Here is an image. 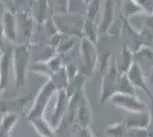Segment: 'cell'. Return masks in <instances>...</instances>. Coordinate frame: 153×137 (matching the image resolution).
Returning <instances> with one entry per match:
<instances>
[{
	"label": "cell",
	"instance_id": "ba28073f",
	"mask_svg": "<svg viewBox=\"0 0 153 137\" xmlns=\"http://www.w3.org/2000/svg\"><path fill=\"white\" fill-rule=\"evenodd\" d=\"M88 1H89V0H87V4H88Z\"/></svg>",
	"mask_w": 153,
	"mask_h": 137
},
{
	"label": "cell",
	"instance_id": "6da1fadb",
	"mask_svg": "<svg viewBox=\"0 0 153 137\" xmlns=\"http://www.w3.org/2000/svg\"><path fill=\"white\" fill-rule=\"evenodd\" d=\"M114 14V0H105L104 8H103V17H102V30H106L113 20Z\"/></svg>",
	"mask_w": 153,
	"mask_h": 137
},
{
	"label": "cell",
	"instance_id": "5b68a950",
	"mask_svg": "<svg viewBox=\"0 0 153 137\" xmlns=\"http://www.w3.org/2000/svg\"><path fill=\"white\" fill-rule=\"evenodd\" d=\"M101 4L102 0H89L87 4V14H88V19L94 20L96 16L100 13L101 9Z\"/></svg>",
	"mask_w": 153,
	"mask_h": 137
},
{
	"label": "cell",
	"instance_id": "8992f818",
	"mask_svg": "<svg viewBox=\"0 0 153 137\" xmlns=\"http://www.w3.org/2000/svg\"><path fill=\"white\" fill-rule=\"evenodd\" d=\"M140 8L137 6V4L135 2L134 0H127L123 5V13L126 14L127 16H133L135 14L140 13Z\"/></svg>",
	"mask_w": 153,
	"mask_h": 137
},
{
	"label": "cell",
	"instance_id": "52a82bcc",
	"mask_svg": "<svg viewBox=\"0 0 153 137\" xmlns=\"http://www.w3.org/2000/svg\"><path fill=\"white\" fill-rule=\"evenodd\" d=\"M143 13L147 15L153 14V0H134Z\"/></svg>",
	"mask_w": 153,
	"mask_h": 137
},
{
	"label": "cell",
	"instance_id": "277c9868",
	"mask_svg": "<svg viewBox=\"0 0 153 137\" xmlns=\"http://www.w3.org/2000/svg\"><path fill=\"white\" fill-rule=\"evenodd\" d=\"M69 1V13L79 14L87 10V0H68Z\"/></svg>",
	"mask_w": 153,
	"mask_h": 137
},
{
	"label": "cell",
	"instance_id": "7a4b0ae2",
	"mask_svg": "<svg viewBox=\"0 0 153 137\" xmlns=\"http://www.w3.org/2000/svg\"><path fill=\"white\" fill-rule=\"evenodd\" d=\"M4 25H5V33L12 39L16 34V19L10 12H6L4 14Z\"/></svg>",
	"mask_w": 153,
	"mask_h": 137
},
{
	"label": "cell",
	"instance_id": "3957f363",
	"mask_svg": "<svg viewBox=\"0 0 153 137\" xmlns=\"http://www.w3.org/2000/svg\"><path fill=\"white\" fill-rule=\"evenodd\" d=\"M49 8L53 13L62 15L69 13V1L68 0H48Z\"/></svg>",
	"mask_w": 153,
	"mask_h": 137
}]
</instances>
